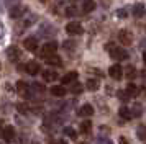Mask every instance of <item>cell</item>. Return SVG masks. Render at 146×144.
Segmentation results:
<instances>
[{
  "label": "cell",
  "mask_w": 146,
  "mask_h": 144,
  "mask_svg": "<svg viewBox=\"0 0 146 144\" xmlns=\"http://www.w3.org/2000/svg\"><path fill=\"white\" fill-rule=\"evenodd\" d=\"M56 49H58V43L56 41H51V43H48V44L43 46V49H41V56L43 57H51L56 54Z\"/></svg>",
  "instance_id": "obj_1"
},
{
  "label": "cell",
  "mask_w": 146,
  "mask_h": 144,
  "mask_svg": "<svg viewBox=\"0 0 146 144\" xmlns=\"http://www.w3.org/2000/svg\"><path fill=\"white\" fill-rule=\"evenodd\" d=\"M118 39H120V43H121V44L130 46V44H131V41H133V34L128 31V30H120V31H118Z\"/></svg>",
  "instance_id": "obj_2"
},
{
  "label": "cell",
  "mask_w": 146,
  "mask_h": 144,
  "mask_svg": "<svg viewBox=\"0 0 146 144\" xmlns=\"http://www.w3.org/2000/svg\"><path fill=\"white\" fill-rule=\"evenodd\" d=\"M66 31L67 34H74V36H77V34H82L84 33V28L80 23H67L66 25Z\"/></svg>",
  "instance_id": "obj_3"
},
{
  "label": "cell",
  "mask_w": 146,
  "mask_h": 144,
  "mask_svg": "<svg viewBox=\"0 0 146 144\" xmlns=\"http://www.w3.org/2000/svg\"><path fill=\"white\" fill-rule=\"evenodd\" d=\"M110 56L113 59H117V61H125V59H128V52L125 49H121V48H112L110 49Z\"/></svg>",
  "instance_id": "obj_4"
},
{
  "label": "cell",
  "mask_w": 146,
  "mask_h": 144,
  "mask_svg": "<svg viewBox=\"0 0 146 144\" xmlns=\"http://www.w3.org/2000/svg\"><path fill=\"white\" fill-rule=\"evenodd\" d=\"M2 137L5 143H12L15 139V128L13 126H5L3 131H2Z\"/></svg>",
  "instance_id": "obj_5"
},
{
  "label": "cell",
  "mask_w": 146,
  "mask_h": 144,
  "mask_svg": "<svg viewBox=\"0 0 146 144\" xmlns=\"http://www.w3.org/2000/svg\"><path fill=\"white\" fill-rule=\"evenodd\" d=\"M108 74H110V77H112V79L120 80V79L123 77V69H121V65L115 64V65H112V67L108 69Z\"/></svg>",
  "instance_id": "obj_6"
},
{
  "label": "cell",
  "mask_w": 146,
  "mask_h": 144,
  "mask_svg": "<svg viewBox=\"0 0 146 144\" xmlns=\"http://www.w3.org/2000/svg\"><path fill=\"white\" fill-rule=\"evenodd\" d=\"M23 48L28 49V51H36V49H38V39L33 38V36L27 38L25 41H23Z\"/></svg>",
  "instance_id": "obj_7"
},
{
  "label": "cell",
  "mask_w": 146,
  "mask_h": 144,
  "mask_svg": "<svg viewBox=\"0 0 146 144\" xmlns=\"http://www.w3.org/2000/svg\"><path fill=\"white\" fill-rule=\"evenodd\" d=\"M77 115L79 116H92L94 115V106L92 105H82L77 111Z\"/></svg>",
  "instance_id": "obj_8"
},
{
  "label": "cell",
  "mask_w": 146,
  "mask_h": 144,
  "mask_svg": "<svg viewBox=\"0 0 146 144\" xmlns=\"http://www.w3.org/2000/svg\"><path fill=\"white\" fill-rule=\"evenodd\" d=\"M25 71H27L30 75H36V74L40 72V64H38V62H28V64L25 65Z\"/></svg>",
  "instance_id": "obj_9"
},
{
  "label": "cell",
  "mask_w": 146,
  "mask_h": 144,
  "mask_svg": "<svg viewBox=\"0 0 146 144\" xmlns=\"http://www.w3.org/2000/svg\"><path fill=\"white\" fill-rule=\"evenodd\" d=\"M76 79H77V72H67L66 75H62V77H61V82H62V85L72 84Z\"/></svg>",
  "instance_id": "obj_10"
},
{
  "label": "cell",
  "mask_w": 146,
  "mask_h": 144,
  "mask_svg": "<svg viewBox=\"0 0 146 144\" xmlns=\"http://www.w3.org/2000/svg\"><path fill=\"white\" fill-rule=\"evenodd\" d=\"M51 93H53L54 97H64L66 95V89L62 85H53L51 87Z\"/></svg>",
  "instance_id": "obj_11"
},
{
  "label": "cell",
  "mask_w": 146,
  "mask_h": 144,
  "mask_svg": "<svg viewBox=\"0 0 146 144\" xmlns=\"http://www.w3.org/2000/svg\"><path fill=\"white\" fill-rule=\"evenodd\" d=\"M17 92H18V95H21V97H25L28 93V85L23 82V80H18L17 82Z\"/></svg>",
  "instance_id": "obj_12"
},
{
  "label": "cell",
  "mask_w": 146,
  "mask_h": 144,
  "mask_svg": "<svg viewBox=\"0 0 146 144\" xmlns=\"http://www.w3.org/2000/svg\"><path fill=\"white\" fill-rule=\"evenodd\" d=\"M86 85H87V89H89V90L95 92V90H99V87H100V82L97 80V79H89Z\"/></svg>",
  "instance_id": "obj_13"
},
{
  "label": "cell",
  "mask_w": 146,
  "mask_h": 144,
  "mask_svg": "<svg viewBox=\"0 0 146 144\" xmlns=\"http://www.w3.org/2000/svg\"><path fill=\"white\" fill-rule=\"evenodd\" d=\"M7 54H8V57L12 59V61H17V59L20 57V51H18L15 46H10V48H8Z\"/></svg>",
  "instance_id": "obj_14"
},
{
  "label": "cell",
  "mask_w": 146,
  "mask_h": 144,
  "mask_svg": "<svg viewBox=\"0 0 146 144\" xmlns=\"http://www.w3.org/2000/svg\"><path fill=\"white\" fill-rule=\"evenodd\" d=\"M95 7H97V3H95V0H84V12H94L95 10Z\"/></svg>",
  "instance_id": "obj_15"
},
{
  "label": "cell",
  "mask_w": 146,
  "mask_h": 144,
  "mask_svg": "<svg viewBox=\"0 0 146 144\" xmlns=\"http://www.w3.org/2000/svg\"><path fill=\"white\" fill-rule=\"evenodd\" d=\"M126 95L128 97H136L138 95V87L135 84H128L126 85Z\"/></svg>",
  "instance_id": "obj_16"
},
{
  "label": "cell",
  "mask_w": 146,
  "mask_h": 144,
  "mask_svg": "<svg viewBox=\"0 0 146 144\" xmlns=\"http://www.w3.org/2000/svg\"><path fill=\"white\" fill-rule=\"evenodd\" d=\"M23 12H25L23 7H13V8L10 10V17H12V18H20L21 15H23Z\"/></svg>",
  "instance_id": "obj_17"
},
{
  "label": "cell",
  "mask_w": 146,
  "mask_h": 144,
  "mask_svg": "<svg viewBox=\"0 0 146 144\" xmlns=\"http://www.w3.org/2000/svg\"><path fill=\"white\" fill-rule=\"evenodd\" d=\"M143 10H145V7H143V3H136V5L133 7V15H135L136 18H139V17L143 15Z\"/></svg>",
  "instance_id": "obj_18"
},
{
  "label": "cell",
  "mask_w": 146,
  "mask_h": 144,
  "mask_svg": "<svg viewBox=\"0 0 146 144\" xmlns=\"http://www.w3.org/2000/svg\"><path fill=\"white\" fill-rule=\"evenodd\" d=\"M46 62L49 65H61V57L58 56V54H54V56H51V57L46 59Z\"/></svg>",
  "instance_id": "obj_19"
},
{
  "label": "cell",
  "mask_w": 146,
  "mask_h": 144,
  "mask_svg": "<svg viewBox=\"0 0 146 144\" xmlns=\"http://www.w3.org/2000/svg\"><path fill=\"white\" fill-rule=\"evenodd\" d=\"M131 110H128V108H126V106H121V108H120V116L123 118V120H130V118H131Z\"/></svg>",
  "instance_id": "obj_20"
},
{
  "label": "cell",
  "mask_w": 146,
  "mask_h": 144,
  "mask_svg": "<svg viewBox=\"0 0 146 144\" xmlns=\"http://www.w3.org/2000/svg\"><path fill=\"white\" fill-rule=\"evenodd\" d=\"M43 79H44L46 82H49V80H53V79H58V74H56V72H51V71H44L43 72Z\"/></svg>",
  "instance_id": "obj_21"
},
{
  "label": "cell",
  "mask_w": 146,
  "mask_h": 144,
  "mask_svg": "<svg viewBox=\"0 0 146 144\" xmlns=\"http://www.w3.org/2000/svg\"><path fill=\"white\" fill-rule=\"evenodd\" d=\"M90 128H92L90 121H84V123L80 124V131H82L84 134H89V133H90Z\"/></svg>",
  "instance_id": "obj_22"
},
{
  "label": "cell",
  "mask_w": 146,
  "mask_h": 144,
  "mask_svg": "<svg viewBox=\"0 0 146 144\" xmlns=\"http://www.w3.org/2000/svg\"><path fill=\"white\" fill-rule=\"evenodd\" d=\"M135 74H136V69H135L133 65H128V69H126V77H128V79H133V77H136Z\"/></svg>",
  "instance_id": "obj_23"
},
{
  "label": "cell",
  "mask_w": 146,
  "mask_h": 144,
  "mask_svg": "<svg viewBox=\"0 0 146 144\" xmlns=\"http://www.w3.org/2000/svg\"><path fill=\"white\" fill-rule=\"evenodd\" d=\"M82 90H84V89H82V85H80V84H76V85H72V89H71V92H72L74 95H77V93H80Z\"/></svg>",
  "instance_id": "obj_24"
},
{
  "label": "cell",
  "mask_w": 146,
  "mask_h": 144,
  "mask_svg": "<svg viewBox=\"0 0 146 144\" xmlns=\"http://www.w3.org/2000/svg\"><path fill=\"white\" fill-rule=\"evenodd\" d=\"M64 134H67L69 137H76V131H74L72 128L67 126V128H64Z\"/></svg>",
  "instance_id": "obj_25"
},
{
  "label": "cell",
  "mask_w": 146,
  "mask_h": 144,
  "mask_svg": "<svg viewBox=\"0 0 146 144\" xmlns=\"http://www.w3.org/2000/svg\"><path fill=\"white\" fill-rule=\"evenodd\" d=\"M138 137L146 139V129H143V126H139V128H138Z\"/></svg>",
  "instance_id": "obj_26"
},
{
  "label": "cell",
  "mask_w": 146,
  "mask_h": 144,
  "mask_svg": "<svg viewBox=\"0 0 146 144\" xmlns=\"http://www.w3.org/2000/svg\"><path fill=\"white\" fill-rule=\"evenodd\" d=\"M133 116H139V105L138 103L135 105V115Z\"/></svg>",
  "instance_id": "obj_27"
},
{
  "label": "cell",
  "mask_w": 146,
  "mask_h": 144,
  "mask_svg": "<svg viewBox=\"0 0 146 144\" xmlns=\"http://www.w3.org/2000/svg\"><path fill=\"white\" fill-rule=\"evenodd\" d=\"M18 110H20V111H27L28 110V108H27V105H18Z\"/></svg>",
  "instance_id": "obj_28"
},
{
  "label": "cell",
  "mask_w": 146,
  "mask_h": 144,
  "mask_svg": "<svg viewBox=\"0 0 146 144\" xmlns=\"http://www.w3.org/2000/svg\"><path fill=\"white\" fill-rule=\"evenodd\" d=\"M118 17L125 18V17H126V12H125V10H120V12H118Z\"/></svg>",
  "instance_id": "obj_29"
},
{
  "label": "cell",
  "mask_w": 146,
  "mask_h": 144,
  "mask_svg": "<svg viewBox=\"0 0 146 144\" xmlns=\"http://www.w3.org/2000/svg\"><path fill=\"white\" fill-rule=\"evenodd\" d=\"M120 144H128V143H126L125 137H120Z\"/></svg>",
  "instance_id": "obj_30"
},
{
  "label": "cell",
  "mask_w": 146,
  "mask_h": 144,
  "mask_svg": "<svg viewBox=\"0 0 146 144\" xmlns=\"http://www.w3.org/2000/svg\"><path fill=\"white\" fill-rule=\"evenodd\" d=\"M143 62H145V64H146V51L143 52Z\"/></svg>",
  "instance_id": "obj_31"
},
{
  "label": "cell",
  "mask_w": 146,
  "mask_h": 144,
  "mask_svg": "<svg viewBox=\"0 0 146 144\" xmlns=\"http://www.w3.org/2000/svg\"><path fill=\"white\" fill-rule=\"evenodd\" d=\"M56 144H67L66 141H56Z\"/></svg>",
  "instance_id": "obj_32"
}]
</instances>
